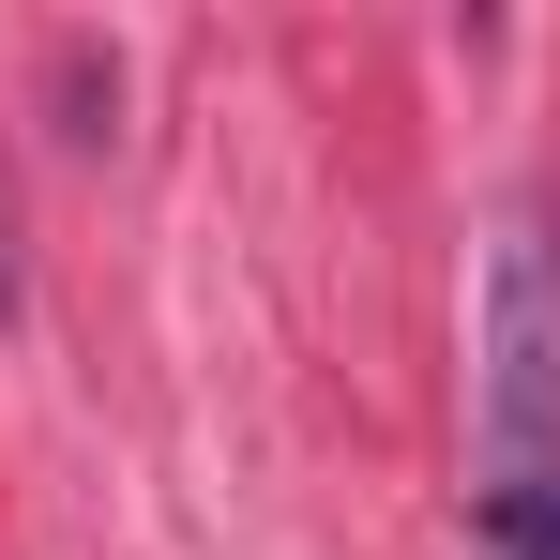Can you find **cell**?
<instances>
[{
	"instance_id": "obj_1",
	"label": "cell",
	"mask_w": 560,
	"mask_h": 560,
	"mask_svg": "<svg viewBox=\"0 0 560 560\" xmlns=\"http://www.w3.org/2000/svg\"><path fill=\"white\" fill-rule=\"evenodd\" d=\"M469 394H485V500H530L560 485V228L546 212H500V258H485V334H469Z\"/></svg>"
},
{
	"instance_id": "obj_2",
	"label": "cell",
	"mask_w": 560,
	"mask_h": 560,
	"mask_svg": "<svg viewBox=\"0 0 560 560\" xmlns=\"http://www.w3.org/2000/svg\"><path fill=\"white\" fill-rule=\"evenodd\" d=\"M485 530L515 560H560V485H530V500H485Z\"/></svg>"
}]
</instances>
